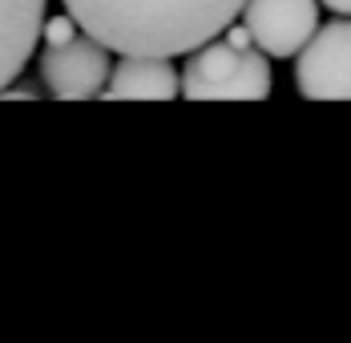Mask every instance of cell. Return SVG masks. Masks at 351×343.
Listing matches in <instances>:
<instances>
[{
    "mask_svg": "<svg viewBox=\"0 0 351 343\" xmlns=\"http://www.w3.org/2000/svg\"><path fill=\"white\" fill-rule=\"evenodd\" d=\"M182 97L190 102H263L271 97V57L263 49L239 53L226 36H214L190 53L182 69Z\"/></svg>",
    "mask_w": 351,
    "mask_h": 343,
    "instance_id": "cell-2",
    "label": "cell"
},
{
    "mask_svg": "<svg viewBox=\"0 0 351 343\" xmlns=\"http://www.w3.org/2000/svg\"><path fill=\"white\" fill-rule=\"evenodd\" d=\"M178 93H182V77L170 65V57L130 53L113 65L101 97H109V102H170Z\"/></svg>",
    "mask_w": 351,
    "mask_h": 343,
    "instance_id": "cell-6",
    "label": "cell"
},
{
    "mask_svg": "<svg viewBox=\"0 0 351 343\" xmlns=\"http://www.w3.org/2000/svg\"><path fill=\"white\" fill-rule=\"evenodd\" d=\"M295 89L311 102H351V21L319 25L295 53Z\"/></svg>",
    "mask_w": 351,
    "mask_h": 343,
    "instance_id": "cell-3",
    "label": "cell"
},
{
    "mask_svg": "<svg viewBox=\"0 0 351 343\" xmlns=\"http://www.w3.org/2000/svg\"><path fill=\"white\" fill-rule=\"evenodd\" d=\"M81 33V25L73 21L69 12L65 16H45V25H40V40L53 49V45H69L73 36Z\"/></svg>",
    "mask_w": 351,
    "mask_h": 343,
    "instance_id": "cell-8",
    "label": "cell"
},
{
    "mask_svg": "<svg viewBox=\"0 0 351 343\" xmlns=\"http://www.w3.org/2000/svg\"><path fill=\"white\" fill-rule=\"evenodd\" d=\"M0 97H25V102H29V97H36V89H4Z\"/></svg>",
    "mask_w": 351,
    "mask_h": 343,
    "instance_id": "cell-11",
    "label": "cell"
},
{
    "mask_svg": "<svg viewBox=\"0 0 351 343\" xmlns=\"http://www.w3.org/2000/svg\"><path fill=\"white\" fill-rule=\"evenodd\" d=\"M113 73L109 49L89 33H77L69 45H45L40 53V85L49 97L61 102H89L106 93V81Z\"/></svg>",
    "mask_w": 351,
    "mask_h": 343,
    "instance_id": "cell-4",
    "label": "cell"
},
{
    "mask_svg": "<svg viewBox=\"0 0 351 343\" xmlns=\"http://www.w3.org/2000/svg\"><path fill=\"white\" fill-rule=\"evenodd\" d=\"M81 33L101 40L109 53L178 57L206 45L230 21L243 16L246 0H61Z\"/></svg>",
    "mask_w": 351,
    "mask_h": 343,
    "instance_id": "cell-1",
    "label": "cell"
},
{
    "mask_svg": "<svg viewBox=\"0 0 351 343\" xmlns=\"http://www.w3.org/2000/svg\"><path fill=\"white\" fill-rule=\"evenodd\" d=\"M243 21L254 36V49L282 61L295 57L319 29V0H246Z\"/></svg>",
    "mask_w": 351,
    "mask_h": 343,
    "instance_id": "cell-5",
    "label": "cell"
},
{
    "mask_svg": "<svg viewBox=\"0 0 351 343\" xmlns=\"http://www.w3.org/2000/svg\"><path fill=\"white\" fill-rule=\"evenodd\" d=\"M222 36L239 49V53H246V49H254V36H250V29H246V21L239 25V21H230L226 29H222Z\"/></svg>",
    "mask_w": 351,
    "mask_h": 343,
    "instance_id": "cell-9",
    "label": "cell"
},
{
    "mask_svg": "<svg viewBox=\"0 0 351 343\" xmlns=\"http://www.w3.org/2000/svg\"><path fill=\"white\" fill-rule=\"evenodd\" d=\"M45 25V0H0V93L29 65Z\"/></svg>",
    "mask_w": 351,
    "mask_h": 343,
    "instance_id": "cell-7",
    "label": "cell"
},
{
    "mask_svg": "<svg viewBox=\"0 0 351 343\" xmlns=\"http://www.w3.org/2000/svg\"><path fill=\"white\" fill-rule=\"evenodd\" d=\"M319 4H327L335 16H351V0H319Z\"/></svg>",
    "mask_w": 351,
    "mask_h": 343,
    "instance_id": "cell-10",
    "label": "cell"
}]
</instances>
